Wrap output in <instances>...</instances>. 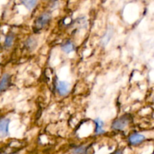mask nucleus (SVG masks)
Wrapping results in <instances>:
<instances>
[{
    "label": "nucleus",
    "instance_id": "obj_1",
    "mask_svg": "<svg viewBox=\"0 0 154 154\" xmlns=\"http://www.w3.org/2000/svg\"><path fill=\"white\" fill-rule=\"evenodd\" d=\"M51 14L50 12H45L41 14L37 19L35 20L34 23V27L35 29H42L46 25L49 23L51 20Z\"/></svg>",
    "mask_w": 154,
    "mask_h": 154
},
{
    "label": "nucleus",
    "instance_id": "obj_2",
    "mask_svg": "<svg viewBox=\"0 0 154 154\" xmlns=\"http://www.w3.org/2000/svg\"><path fill=\"white\" fill-rule=\"evenodd\" d=\"M129 121H130L129 117H128L127 115L122 116L113 122L111 128L114 130H123L128 126Z\"/></svg>",
    "mask_w": 154,
    "mask_h": 154
},
{
    "label": "nucleus",
    "instance_id": "obj_3",
    "mask_svg": "<svg viewBox=\"0 0 154 154\" xmlns=\"http://www.w3.org/2000/svg\"><path fill=\"white\" fill-rule=\"evenodd\" d=\"M56 89L60 96H66L69 93V84L66 81H59L56 84Z\"/></svg>",
    "mask_w": 154,
    "mask_h": 154
},
{
    "label": "nucleus",
    "instance_id": "obj_4",
    "mask_svg": "<svg viewBox=\"0 0 154 154\" xmlns=\"http://www.w3.org/2000/svg\"><path fill=\"white\" fill-rule=\"evenodd\" d=\"M9 124H10L9 119L3 118L0 120V138H5L8 135Z\"/></svg>",
    "mask_w": 154,
    "mask_h": 154
},
{
    "label": "nucleus",
    "instance_id": "obj_5",
    "mask_svg": "<svg viewBox=\"0 0 154 154\" xmlns=\"http://www.w3.org/2000/svg\"><path fill=\"white\" fill-rule=\"evenodd\" d=\"M113 34H114V29L113 28H109L107 29L105 34L102 36V39H101V45L103 47L107 46L110 42H111V38L113 37Z\"/></svg>",
    "mask_w": 154,
    "mask_h": 154
},
{
    "label": "nucleus",
    "instance_id": "obj_6",
    "mask_svg": "<svg viewBox=\"0 0 154 154\" xmlns=\"http://www.w3.org/2000/svg\"><path fill=\"white\" fill-rule=\"evenodd\" d=\"M145 140V136L144 135H141V134L138 133H135L132 134V135H130L129 138V141L130 142L131 144H133V145H136V144H140L142 141H144Z\"/></svg>",
    "mask_w": 154,
    "mask_h": 154
},
{
    "label": "nucleus",
    "instance_id": "obj_7",
    "mask_svg": "<svg viewBox=\"0 0 154 154\" xmlns=\"http://www.w3.org/2000/svg\"><path fill=\"white\" fill-rule=\"evenodd\" d=\"M38 46V41L35 37H29L25 42V47L30 51L36 49Z\"/></svg>",
    "mask_w": 154,
    "mask_h": 154
},
{
    "label": "nucleus",
    "instance_id": "obj_8",
    "mask_svg": "<svg viewBox=\"0 0 154 154\" xmlns=\"http://www.w3.org/2000/svg\"><path fill=\"white\" fill-rule=\"evenodd\" d=\"M75 45H74L73 42H71V41H67V42H66L65 43H63V45H61L62 51L67 54L73 52V51H75Z\"/></svg>",
    "mask_w": 154,
    "mask_h": 154
},
{
    "label": "nucleus",
    "instance_id": "obj_9",
    "mask_svg": "<svg viewBox=\"0 0 154 154\" xmlns=\"http://www.w3.org/2000/svg\"><path fill=\"white\" fill-rule=\"evenodd\" d=\"M10 75L8 74H5L2 78L1 81H0V92L3 91L5 90L8 86L9 82H10Z\"/></svg>",
    "mask_w": 154,
    "mask_h": 154
},
{
    "label": "nucleus",
    "instance_id": "obj_10",
    "mask_svg": "<svg viewBox=\"0 0 154 154\" xmlns=\"http://www.w3.org/2000/svg\"><path fill=\"white\" fill-rule=\"evenodd\" d=\"M94 123L96 124V135H101L104 133V123L100 118H96L94 120Z\"/></svg>",
    "mask_w": 154,
    "mask_h": 154
},
{
    "label": "nucleus",
    "instance_id": "obj_11",
    "mask_svg": "<svg viewBox=\"0 0 154 154\" xmlns=\"http://www.w3.org/2000/svg\"><path fill=\"white\" fill-rule=\"evenodd\" d=\"M20 2L28 10H32L37 5L38 0H20Z\"/></svg>",
    "mask_w": 154,
    "mask_h": 154
},
{
    "label": "nucleus",
    "instance_id": "obj_12",
    "mask_svg": "<svg viewBox=\"0 0 154 154\" xmlns=\"http://www.w3.org/2000/svg\"><path fill=\"white\" fill-rule=\"evenodd\" d=\"M14 40V35L13 34H9L8 35L5 39L4 45L6 48H10L13 45Z\"/></svg>",
    "mask_w": 154,
    "mask_h": 154
},
{
    "label": "nucleus",
    "instance_id": "obj_13",
    "mask_svg": "<svg viewBox=\"0 0 154 154\" xmlns=\"http://www.w3.org/2000/svg\"><path fill=\"white\" fill-rule=\"evenodd\" d=\"M85 147H78V148L75 149V154H81L84 153L85 151Z\"/></svg>",
    "mask_w": 154,
    "mask_h": 154
},
{
    "label": "nucleus",
    "instance_id": "obj_14",
    "mask_svg": "<svg viewBox=\"0 0 154 154\" xmlns=\"http://www.w3.org/2000/svg\"><path fill=\"white\" fill-rule=\"evenodd\" d=\"M116 154H121V153H120V152H117V153Z\"/></svg>",
    "mask_w": 154,
    "mask_h": 154
},
{
    "label": "nucleus",
    "instance_id": "obj_15",
    "mask_svg": "<svg viewBox=\"0 0 154 154\" xmlns=\"http://www.w3.org/2000/svg\"><path fill=\"white\" fill-rule=\"evenodd\" d=\"M52 1H56V0H52Z\"/></svg>",
    "mask_w": 154,
    "mask_h": 154
}]
</instances>
